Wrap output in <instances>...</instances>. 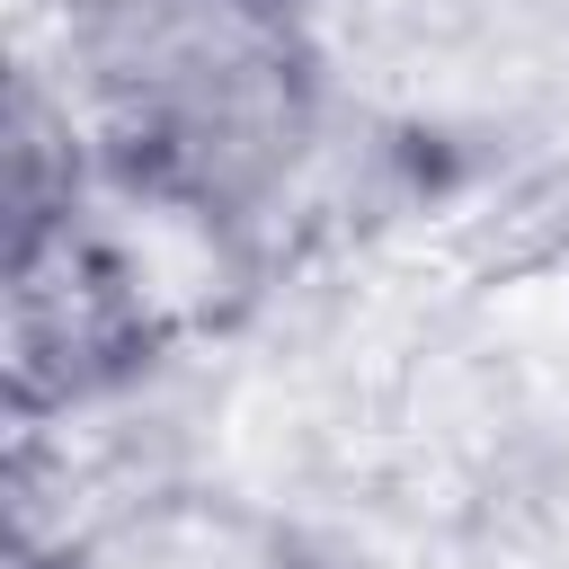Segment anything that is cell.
<instances>
[{
	"mask_svg": "<svg viewBox=\"0 0 569 569\" xmlns=\"http://www.w3.org/2000/svg\"><path fill=\"white\" fill-rule=\"evenodd\" d=\"M18 569H329V551L240 480L151 471L80 498L53 533H18Z\"/></svg>",
	"mask_w": 569,
	"mask_h": 569,
	"instance_id": "7a4b0ae2",
	"label": "cell"
},
{
	"mask_svg": "<svg viewBox=\"0 0 569 569\" xmlns=\"http://www.w3.org/2000/svg\"><path fill=\"white\" fill-rule=\"evenodd\" d=\"M89 169L267 240L338 142L320 0H71Z\"/></svg>",
	"mask_w": 569,
	"mask_h": 569,
	"instance_id": "6da1fadb",
	"label": "cell"
}]
</instances>
